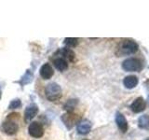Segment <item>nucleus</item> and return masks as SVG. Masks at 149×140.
<instances>
[{"label":"nucleus","mask_w":149,"mask_h":140,"mask_svg":"<svg viewBox=\"0 0 149 140\" xmlns=\"http://www.w3.org/2000/svg\"><path fill=\"white\" fill-rule=\"evenodd\" d=\"M139 49L138 44L132 39H123L119 42V44L116 48V53L118 56L123 55H130L135 53Z\"/></svg>","instance_id":"nucleus-1"},{"label":"nucleus","mask_w":149,"mask_h":140,"mask_svg":"<svg viewBox=\"0 0 149 140\" xmlns=\"http://www.w3.org/2000/svg\"><path fill=\"white\" fill-rule=\"evenodd\" d=\"M45 95L47 99L50 102L58 101L62 97V88L59 84L55 82H51L45 88Z\"/></svg>","instance_id":"nucleus-2"},{"label":"nucleus","mask_w":149,"mask_h":140,"mask_svg":"<svg viewBox=\"0 0 149 140\" xmlns=\"http://www.w3.org/2000/svg\"><path fill=\"white\" fill-rule=\"evenodd\" d=\"M122 68L127 72H139L143 69V64L137 58H129L122 63Z\"/></svg>","instance_id":"nucleus-3"},{"label":"nucleus","mask_w":149,"mask_h":140,"mask_svg":"<svg viewBox=\"0 0 149 140\" xmlns=\"http://www.w3.org/2000/svg\"><path fill=\"white\" fill-rule=\"evenodd\" d=\"M1 131L8 135H14L18 133L19 125L16 121L7 119V120H5L1 125Z\"/></svg>","instance_id":"nucleus-4"},{"label":"nucleus","mask_w":149,"mask_h":140,"mask_svg":"<svg viewBox=\"0 0 149 140\" xmlns=\"http://www.w3.org/2000/svg\"><path fill=\"white\" fill-rule=\"evenodd\" d=\"M61 119L68 130L72 129L74 124L79 123V116L74 114V112H67V113L63 114Z\"/></svg>","instance_id":"nucleus-5"},{"label":"nucleus","mask_w":149,"mask_h":140,"mask_svg":"<svg viewBox=\"0 0 149 140\" xmlns=\"http://www.w3.org/2000/svg\"><path fill=\"white\" fill-rule=\"evenodd\" d=\"M28 133L34 138H41L44 135V128L39 123H31L28 127Z\"/></svg>","instance_id":"nucleus-6"},{"label":"nucleus","mask_w":149,"mask_h":140,"mask_svg":"<svg viewBox=\"0 0 149 140\" xmlns=\"http://www.w3.org/2000/svg\"><path fill=\"white\" fill-rule=\"evenodd\" d=\"M38 111H39V108L36 104H31L28 106L24 111V121L25 123H29V121H31L37 114H38Z\"/></svg>","instance_id":"nucleus-7"},{"label":"nucleus","mask_w":149,"mask_h":140,"mask_svg":"<svg viewBox=\"0 0 149 140\" xmlns=\"http://www.w3.org/2000/svg\"><path fill=\"white\" fill-rule=\"evenodd\" d=\"M91 127H92V124L90 120H82L77 123V131L79 134L85 135V134H88L91 132Z\"/></svg>","instance_id":"nucleus-8"},{"label":"nucleus","mask_w":149,"mask_h":140,"mask_svg":"<svg viewBox=\"0 0 149 140\" xmlns=\"http://www.w3.org/2000/svg\"><path fill=\"white\" fill-rule=\"evenodd\" d=\"M146 101L143 100V98L138 97L132 103L130 109H132V111L134 112V113H140V112H142L146 109Z\"/></svg>","instance_id":"nucleus-9"},{"label":"nucleus","mask_w":149,"mask_h":140,"mask_svg":"<svg viewBox=\"0 0 149 140\" xmlns=\"http://www.w3.org/2000/svg\"><path fill=\"white\" fill-rule=\"evenodd\" d=\"M116 123L122 133H126L128 131V121L126 120L125 116L120 112H116Z\"/></svg>","instance_id":"nucleus-10"},{"label":"nucleus","mask_w":149,"mask_h":140,"mask_svg":"<svg viewBox=\"0 0 149 140\" xmlns=\"http://www.w3.org/2000/svg\"><path fill=\"white\" fill-rule=\"evenodd\" d=\"M39 74H40V77L42 78L47 80V79H49V78H52V76L54 75V70L49 64L46 63L40 67Z\"/></svg>","instance_id":"nucleus-11"},{"label":"nucleus","mask_w":149,"mask_h":140,"mask_svg":"<svg viewBox=\"0 0 149 140\" xmlns=\"http://www.w3.org/2000/svg\"><path fill=\"white\" fill-rule=\"evenodd\" d=\"M56 53L60 55L59 57H62L66 61H69V62H74V61L76 60V53L74 52L73 50L69 48H62Z\"/></svg>","instance_id":"nucleus-12"},{"label":"nucleus","mask_w":149,"mask_h":140,"mask_svg":"<svg viewBox=\"0 0 149 140\" xmlns=\"http://www.w3.org/2000/svg\"><path fill=\"white\" fill-rule=\"evenodd\" d=\"M33 78H34V74H33V71L31 69H27L25 71V73L22 75V77L17 81V83H19L22 87H23L24 85H26V84L31 83Z\"/></svg>","instance_id":"nucleus-13"},{"label":"nucleus","mask_w":149,"mask_h":140,"mask_svg":"<svg viewBox=\"0 0 149 140\" xmlns=\"http://www.w3.org/2000/svg\"><path fill=\"white\" fill-rule=\"evenodd\" d=\"M53 64H54L55 68L61 72H63L68 68V62L67 61L63 58H62V57H59V56H57V57L53 60Z\"/></svg>","instance_id":"nucleus-14"},{"label":"nucleus","mask_w":149,"mask_h":140,"mask_svg":"<svg viewBox=\"0 0 149 140\" xmlns=\"http://www.w3.org/2000/svg\"><path fill=\"white\" fill-rule=\"evenodd\" d=\"M138 81V78L136 76H128L124 78L123 84L127 89H132L137 86Z\"/></svg>","instance_id":"nucleus-15"},{"label":"nucleus","mask_w":149,"mask_h":140,"mask_svg":"<svg viewBox=\"0 0 149 140\" xmlns=\"http://www.w3.org/2000/svg\"><path fill=\"white\" fill-rule=\"evenodd\" d=\"M77 104H78L77 99H74V98H73V99H69L63 105V109L67 112H73L74 109L76 108V106H77Z\"/></svg>","instance_id":"nucleus-16"},{"label":"nucleus","mask_w":149,"mask_h":140,"mask_svg":"<svg viewBox=\"0 0 149 140\" xmlns=\"http://www.w3.org/2000/svg\"><path fill=\"white\" fill-rule=\"evenodd\" d=\"M139 128L149 130V115H143L138 119Z\"/></svg>","instance_id":"nucleus-17"},{"label":"nucleus","mask_w":149,"mask_h":140,"mask_svg":"<svg viewBox=\"0 0 149 140\" xmlns=\"http://www.w3.org/2000/svg\"><path fill=\"white\" fill-rule=\"evenodd\" d=\"M78 38H77V37H66L63 40V44L67 48H76L78 45Z\"/></svg>","instance_id":"nucleus-18"},{"label":"nucleus","mask_w":149,"mask_h":140,"mask_svg":"<svg viewBox=\"0 0 149 140\" xmlns=\"http://www.w3.org/2000/svg\"><path fill=\"white\" fill-rule=\"evenodd\" d=\"M22 106V101L21 99H14L12 101H10L9 105L8 106V109H17V108H20Z\"/></svg>","instance_id":"nucleus-19"},{"label":"nucleus","mask_w":149,"mask_h":140,"mask_svg":"<svg viewBox=\"0 0 149 140\" xmlns=\"http://www.w3.org/2000/svg\"><path fill=\"white\" fill-rule=\"evenodd\" d=\"M146 140H149V138H147V139H146Z\"/></svg>","instance_id":"nucleus-20"},{"label":"nucleus","mask_w":149,"mask_h":140,"mask_svg":"<svg viewBox=\"0 0 149 140\" xmlns=\"http://www.w3.org/2000/svg\"><path fill=\"white\" fill-rule=\"evenodd\" d=\"M84 140H88V139H84Z\"/></svg>","instance_id":"nucleus-21"},{"label":"nucleus","mask_w":149,"mask_h":140,"mask_svg":"<svg viewBox=\"0 0 149 140\" xmlns=\"http://www.w3.org/2000/svg\"><path fill=\"white\" fill-rule=\"evenodd\" d=\"M148 68H149V66H148Z\"/></svg>","instance_id":"nucleus-22"}]
</instances>
